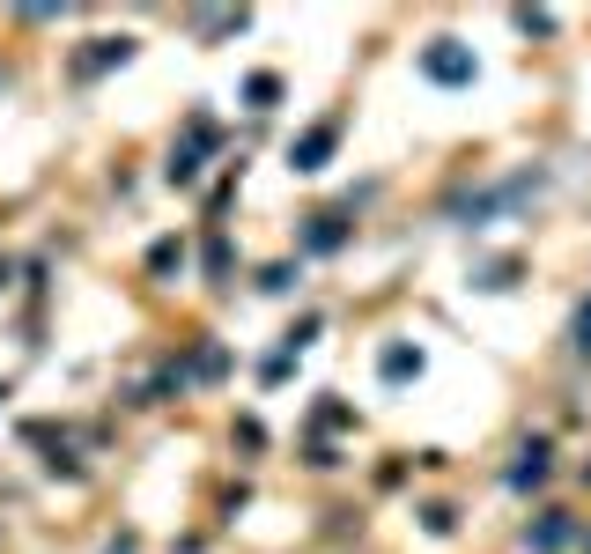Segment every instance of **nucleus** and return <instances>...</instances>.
Wrapping results in <instances>:
<instances>
[{
  "label": "nucleus",
  "mask_w": 591,
  "mask_h": 554,
  "mask_svg": "<svg viewBox=\"0 0 591 554\" xmlns=\"http://www.w3.org/2000/svg\"><path fill=\"white\" fill-rule=\"evenodd\" d=\"M422 74H429V82H444V89H466L481 67H473V52H466V45H451V37H444V45H429V52H422Z\"/></svg>",
  "instance_id": "f257e3e1"
},
{
  "label": "nucleus",
  "mask_w": 591,
  "mask_h": 554,
  "mask_svg": "<svg viewBox=\"0 0 591 554\" xmlns=\"http://www.w3.org/2000/svg\"><path fill=\"white\" fill-rule=\"evenodd\" d=\"M333 141H340V126H333V119H326V126H311V133H303V141L289 148V170H303V178H311V170H326Z\"/></svg>",
  "instance_id": "f03ea898"
},
{
  "label": "nucleus",
  "mask_w": 591,
  "mask_h": 554,
  "mask_svg": "<svg viewBox=\"0 0 591 554\" xmlns=\"http://www.w3.org/2000/svg\"><path fill=\"white\" fill-rule=\"evenodd\" d=\"M303 244H311V252H340V244H348V222L340 215H311V237Z\"/></svg>",
  "instance_id": "7ed1b4c3"
},
{
  "label": "nucleus",
  "mask_w": 591,
  "mask_h": 554,
  "mask_svg": "<svg viewBox=\"0 0 591 554\" xmlns=\"http://www.w3.org/2000/svg\"><path fill=\"white\" fill-rule=\"evenodd\" d=\"M377 370H385L392 385H399V377H422V348H385V355H377Z\"/></svg>",
  "instance_id": "20e7f679"
},
{
  "label": "nucleus",
  "mask_w": 591,
  "mask_h": 554,
  "mask_svg": "<svg viewBox=\"0 0 591 554\" xmlns=\"http://www.w3.org/2000/svg\"><path fill=\"white\" fill-rule=\"evenodd\" d=\"M525 540H532V547H540V554H555V547H569V518H555V510H547V518H540V525H532V532H525Z\"/></svg>",
  "instance_id": "39448f33"
},
{
  "label": "nucleus",
  "mask_w": 591,
  "mask_h": 554,
  "mask_svg": "<svg viewBox=\"0 0 591 554\" xmlns=\"http://www.w3.org/2000/svg\"><path fill=\"white\" fill-rule=\"evenodd\" d=\"M540 481H547V451L532 444V451H525V466H510V488H540Z\"/></svg>",
  "instance_id": "423d86ee"
},
{
  "label": "nucleus",
  "mask_w": 591,
  "mask_h": 554,
  "mask_svg": "<svg viewBox=\"0 0 591 554\" xmlns=\"http://www.w3.org/2000/svg\"><path fill=\"white\" fill-rule=\"evenodd\" d=\"M111 60H133V37H104V45H97V52H89V60H82V67H89V74H97V67H111Z\"/></svg>",
  "instance_id": "0eeeda50"
},
{
  "label": "nucleus",
  "mask_w": 591,
  "mask_h": 554,
  "mask_svg": "<svg viewBox=\"0 0 591 554\" xmlns=\"http://www.w3.org/2000/svg\"><path fill=\"white\" fill-rule=\"evenodd\" d=\"M244 97H252V111H266V104L281 97V82H274V74H252V82H244Z\"/></svg>",
  "instance_id": "6e6552de"
},
{
  "label": "nucleus",
  "mask_w": 591,
  "mask_h": 554,
  "mask_svg": "<svg viewBox=\"0 0 591 554\" xmlns=\"http://www.w3.org/2000/svg\"><path fill=\"white\" fill-rule=\"evenodd\" d=\"M473 281H481V289H510V281H518V266H510V259H495V266H481Z\"/></svg>",
  "instance_id": "1a4fd4ad"
},
{
  "label": "nucleus",
  "mask_w": 591,
  "mask_h": 554,
  "mask_svg": "<svg viewBox=\"0 0 591 554\" xmlns=\"http://www.w3.org/2000/svg\"><path fill=\"white\" fill-rule=\"evenodd\" d=\"M200 178V156L193 148H178V156H170V185H193Z\"/></svg>",
  "instance_id": "9d476101"
},
{
  "label": "nucleus",
  "mask_w": 591,
  "mask_h": 554,
  "mask_svg": "<svg viewBox=\"0 0 591 554\" xmlns=\"http://www.w3.org/2000/svg\"><path fill=\"white\" fill-rule=\"evenodd\" d=\"M577 348L591 355V303H584V311H577Z\"/></svg>",
  "instance_id": "9b49d317"
}]
</instances>
